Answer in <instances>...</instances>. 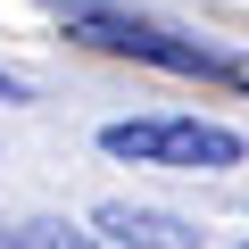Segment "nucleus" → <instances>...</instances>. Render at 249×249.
<instances>
[{"mask_svg":"<svg viewBox=\"0 0 249 249\" xmlns=\"http://www.w3.org/2000/svg\"><path fill=\"white\" fill-rule=\"evenodd\" d=\"M100 150L108 158H133V166H175V175H224V166H241V133H232V124H199V116L108 124Z\"/></svg>","mask_w":249,"mask_h":249,"instance_id":"obj_1","label":"nucleus"},{"mask_svg":"<svg viewBox=\"0 0 249 249\" xmlns=\"http://www.w3.org/2000/svg\"><path fill=\"white\" fill-rule=\"evenodd\" d=\"M67 25H75L83 42H100V50L150 58V67H175V75H241L232 58H216V50H199V42H183V34H158V25L124 17V9H67Z\"/></svg>","mask_w":249,"mask_h":249,"instance_id":"obj_2","label":"nucleus"},{"mask_svg":"<svg viewBox=\"0 0 249 249\" xmlns=\"http://www.w3.org/2000/svg\"><path fill=\"white\" fill-rule=\"evenodd\" d=\"M91 224H100L108 241H124V249H199V224H191V216H175V208H133V199H108Z\"/></svg>","mask_w":249,"mask_h":249,"instance_id":"obj_3","label":"nucleus"},{"mask_svg":"<svg viewBox=\"0 0 249 249\" xmlns=\"http://www.w3.org/2000/svg\"><path fill=\"white\" fill-rule=\"evenodd\" d=\"M9 249H100V241H83V232H58V224H25V232H9Z\"/></svg>","mask_w":249,"mask_h":249,"instance_id":"obj_4","label":"nucleus"},{"mask_svg":"<svg viewBox=\"0 0 249 249\" xmlns=\"http://www.w3.org/2000/svg\"><path fill=\"white\" fill-rule=\"evenodd\" d=\"M0 100H25V83H17V75H0Z\"/></svg>","mask_w":249,"mask_h":249,"instance_id":"obj_5","label":"nucleus"},{"mask_svg":"<svg viewBox=\"0 0 249 249\" xmlns=\"http://www.w3.org/2000/svg\"><path fill=\"white\" fill-rule=\"evenodd\" d=\"M241 249H249V241H241Z\"/></svg>","mask_w":249,"mask_h":249,"instance_id":"obj_6","label":"nucleus"}]
</instances>
